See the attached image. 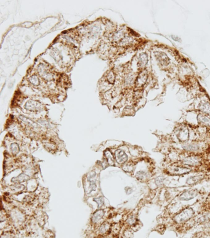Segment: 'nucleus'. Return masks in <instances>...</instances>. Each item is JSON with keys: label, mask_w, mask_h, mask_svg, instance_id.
I'll list each match as a JSON object with an SVG mask.
<instances>
[{"label": "nucleus", "mask_w": 210, "mask_h": 238, "mask_svg": "<svg viewBox=\"0 0 210 238\" xmlns=\"http://www.w3.org/2000/svg\"><path fill=\"white\" fill-rule=\"evenodd\" d=\"M110 224L108 223L105 222V223H103L101 226V227L99 228V231L101 234H105V233H108V231L110 230Z\"/></svg>", "instance_id": "21"}, {"label": "nucleus", "mask_w": 210, "mask_h": 238, "mask_svg": "<svg viewBox=\"0 0 210 238\" xmlns=\"http://www.w3.org/2000/svg\"><path fill=\"white\" fill-rule=\"evenodd\" d=\"M96 176V173L95 172H92L91 173H90L88 175V180L89 181H92V179H94Z\"/></svg>", "instance_id": "31"}, {"label": "nucleus", "mask_w": 210, "mask_h": 238, "mask_svg": "<svg viewBox=\"0 0 210 238\" xmlns=\"http://www.w3.org/2000/svg\"><path fill=\"white\" fill-rule=\"evenodd\" d=\"M199 109L200 110L203 112V113L206 114H210V103L205 100H203L202 101L199 106Z\"/></svg>", "instance_id": "12"}, {"label": "nucleus", "mask_w": 210, "mask_h": 238, "mask_svg": "<svg viewBox=\"0 0 210 238\" xmlns=\"http://www.w3.org/2000/svg\"><path fill=\"white\" fill-rule=\"evenodd\" d=\"M190 170L191 168L186 165H175L171 167L168 170V172L172 175H182L190 172Z\"/></svg>", "instance_id": "4"}, {"label": "nucleus", "mask_w": 210, "mask_h": 238, "mask_svg": "<svg viewBox=\"0 0 210 238\" xmlns=\"http://www.w3.org/2000/svg\"><path fill=\"white\" fill-rule=\"evenodd\" d=\"M25 108L30 111H38L41 108V104L36 101H29L25 105Z\"/></svg>", "instance_id": "9"}, {"label": "nucleus", "mask_w": 210, "mask_h": 238, "mask_svg": "<svg viewBox=\"0 0 210 238\" xmlns=\"http://www.w3.org/2000/svg\"><path fill=\"white\" fill-rule=\"evenodd\" d=\"M165 180H166V178L165 177H163V176L158 177L155 178V184H156V186L157 187H162L164 185Z\"/></svg>", "instance_id": "20"}, {"label": "nucleus", "mask_w": 210, "mask_h": 238, "mask_svg": "<svg viewBox=\"0 0 210 238\" xmlns=\"http://www.w3.org/2000/svg\"><path fill=\"white\" fill-rule=\"evenodd\" d=\"M50 54L51 57L56 60V62H59L62 60V56L60 52L59 51V49L57 48L53 49L51 52Z\"/></svg>", "instance_id": "15"}, {"label": "nucleus", "mask_w": 210, "mask_h": 238, "mask_svg": "<svg viewBox=\"0 0 210 238\" xmlns=\"http://www.w3.org/2000/svg\"><path fill=\"white\" fill-rule=\"evenodd\" d=\"M30 82L32 84H33L35 86H38L40 84V81L39 79L38 78V77L36 76H32L30 78Z\"/></svg>", "instance_id": "25"}, {"label": "nucleus", "mask_w": 210, "mask_h": 238, "mask_svg": "<svg viewBox=\"0 0 210 238\" xmlns=\"http://www.w3.org/2000/svg\"><path fill=\"white\" fill-rule=\"evenodd\" d=\"M29 178V177L28 175L22 173L20 174L19 177L16 178H13L12 179V181H15V182H18V183H22L25 181H27Z\"/></svg>", "instance_id": "18"}, {"label": "nucleus", "mask_w": 210, "mask_h": 238, "mask_svg": "<svg viewBox=\"0 0 210 238\" xmlns=\"http://www.w3.org/2000/svg\"><path fill=\"white\" fill-rule=\"evenodd\" d=\"M148 62V56L146 53H142L140 54L139 57V63L140 66H145Z\"/></svg>", "instance_id": "17"}, {"label": "nucleus", "mask_w": 210, "mask_h": 238, "mask_svg": "<svg viewBox=\"0 0 210 238\" xmlns=\"http://www.w3.org/2000/svg\"><path fill=\"white\" fill-rule=\"evenodd\" d=\"M177 138L180 142L186 143L189 139V130L188 128H181L177 133Z\"/></svg>", "instance_id": "7"}, {"label": "nucleus", "mask_w": 210, "mask_h": 238, "mask_svg": "<svg viewBox=\"0 0 210 238\" xmlns=\"http://www.w3.org/2000/svg\"><path fill=\"white\" fill-rule=\"evenodd\" d=\"M38 70L40 76L43 77L44 80L49 81L53 79V73L49 71L47 67H46L45 65L43 64L39 65Z\"/></svg>", "instance_id": "5"}, {"label": "nucleus", "mask_w": 210, "mask_h": 238, "mask_svg": "<svg viewBox=\"0 0 210 238\" xmlns=\"http://www.w3.org/2000/svg\"><path fill=\"white\" fill-rule=\"evenodd\" d=\"M147 79V75L145 74H141L139 76L138 80H137V82L138 84L139 85H142L144 84Z\"/></svg>", "instance_id": "26"}, {"label": "nucleus", "mask_w": 210, "mask_h": 238, "mask_svg": "<svg viewBox=\"0 0 210 238\" xmlns=\"http://www.w3.org/2000/svg\"><path fill=\"white\" fill-rule=\"evenodd\" d=\"M199 194V191L195 189L188 190L182 192L179 196V199L182 201H188L190 200L195 197H196Z\"/></svg>", "instance_id": "3"}, {"label": "nucleus", "mask_w": 210, "mask_h": 238, "mask_svg": "<svg viewBox=\"0 0 210 238\" xmlns=\"http://www.w3.org/2000/svg\"><path fill=\"white\" fill-rule=\"evenodd\" d=\"M194 214L195 211L192 207H186L177 214L174 217L173 220L177 224L184 223L190 220Z\"/></svg>", "instance_id": "1"}, {"label": "nucleus", "mask_w": 210, "mask_h": 238, "mask_svg": "<svg viewBox=\"0 0 210 238\" xmlns=\"http://www.w3.org/2000/svg\"><path fill=\"white\" fill-rule=\"evenodd\" d=\"M199 221L203 223H206L210 221V212L203 213L199 218Z\"/></svg>", "instance_id": "22"}, {"label": "nucleus", "mask_w": 210, "mask_h": 238, "mask_svg": "<svg viewBox=\"0 0 210 238\" xmlns=\"http://www.w3.org/2000/svg\"><path fill=\"white\" fill-rule=\"evenodd\" d=\"M181 163L186 166L189 167H195L201 165V158L196 156H189L184 157L181 160Z\"/></svg>", "instance_id": "2"}, {"label": "nucleus", "mask_w": 210, "mask_h": 238, "mask_svg": "<svg viewBox=\"0 0 210 238\" xmlns=\"http://www.w3.org/2000/svg\"><path fill=\"white\" fill-rule=\"evenodd\" d=\"M154 54L157 60L162 66H166L170 63L169 58L165 53L161 51H155Z\"/></svg>", "instance_id": "6"}, {"label": "nucleus", "mask_w": 210, "mask_h": 238, "mask_svg": "<svg viewBox=\"0 0 210 238\" xmlns=\"http://www.w3.org/2000/svg\"><path fill=\"white\" fill-rule=\"evenodd\" d=\"M125 191H126V193H128V191H129V194H131V193H132V189L131 188V187H126V188H125Z\"/></svg>", "instance_id": "32"}, {"label": "nucleus", "mask_w": 210, "mask_h": 238, "mask_svg": "<svg viewBox=\"0 0 210 238\" xmlns=\"http://www.w3.org/2000/svg\"><path fill=\"white\" fill-rule=\"evenodd\" d=\"M115 74L114 73L111 71L109 73H108V82L111 83V84H113L114 83L115 81Z\"/></svg>", "instance_id": "27"}, {"label": "nucleus", "mask_w": 210, "mask_h": 238, "mask_svg": "<svg viewBox=\"0 0 210 238\" xmlns=\"http://www.w3.org/2000/svg\"><path fill=\"white\" fill-rule=\"evenodd\" d=\"M203 178V176L202 175H195V176H192L188 177L186 179V183L189 186L194 185L196 183H199Z\"/></svg>", "instance_id": "11"}, {"label": "nucleus", "mask_w": 210, "mask_h": 238, "mask_svg": "<svg viewBox=\"0 0 210 238\" xmlns=\"http://www.w3.org/2000/svg\"><path fill=\"white\" fill-rule=\"evenodd\" d=\"M115 159L117 162L120 164H125L128 160V157L123 150H118L115 153Z\"/></svg>", "instance_id": "10"}, {"label": "nucleus", "mask_w": 210, "mask_h": 238, "mask_svg": "<svg viewBox=\"0 0 210 238\" xmlns=\"http://www.w3.org/2000/svg\"><path fill=\"white\" fill-rule=\"evenodd\" d=\"M182 149L187 152L195 153L199 152L200 150V146L199 144L196 143H185L182 146Z\"/></svg>", "instance_id": "8"}, {"label": "nucleus", "mask_w": 210, "mask_h": 238, "mask_svg": "<svg viewBox=\"0 0 210 238\" xmlns=\"http://www.w3.org/2000/svg\"><path fill=\"white\" fill-rule=\"evenodd\" d=\"M135 177L139 181H145L149 178V173L145 171H139L135 174Z\"/></svg>", "instance_id": "16"}, {"label": "nucleus", "mask_w": 210, "mask_h": 238, "mask_svg": "<svg viewBox=\"0 0 210 238\" xmlns=\"http://www.w3.org/2000/svg\"><path fill=\"white\" fill-rule=\"evenodd\" d=\"M135 221H136V219H135V218L134 216H131L128 219V221L127 222H128V223L129 225H133V224H134L135 223V222H136Z\"/></svg>", "instance_id": "30"}, {"label": "nucleus", "mask_w": 210, "mask_h": 238, "mask_svg": "<svg viewBox=\"0 0 210 238\" xmlns=\"http://www.w3.org/2000/svg\"><path fill=\"white\" fill-rule=\"evenodd\" d=\"M96 187H97V186H96V182L92 180V181H90V187H90V192L93 191V190H95L96 188Z\"/></svg>", "instance_id": "29"}, {"label": "nucleus", "mask_w": 210, "mask_h": 238, "mask_svg": "<svg viewBox=\"0 0 210 238\" xmlns=\"http://www.w3.org/2000/svg\"><path fill=\"white\" fill-rule=\"evenodd\" d=\"M104 215V211L103 210H98L96 212L94 213V214L92 217V221L94 223H97L99 221Z\"/></svg>", "instance_id": "14"}, {"label": "nucleus", "mask_w": 210, "mask_h": 238, "mask_svg": "<svg viewBox=\"0 0 210 238\" xmlns=\"http://www.w3.org/2000/svg\"><path fill=\"white\" fill-rule=\"evenodd\" d=\"M172 39L173 40H176V41H177V42H180V40H181V39L179 38L178 36H172Z\"/></svg>", "instance_id": "33"}, {"label": "nucleus", "mask_w": 210, "mask_h": 238, "mask_svg": "<svg viewBox=\"0 0 210 238\" xmlns=\"http://www.w3.org/2000/svg\"><path fill=\"white\" fill-rule=\"evenodd\" d=\"M123 169L126 172H132L134 170V164L131 162L128 163L123 167Z\"/></svg>", "instance_id": "23"}, {"label": "nucleus", "mask_w": 210, "mask_h": 238, "mask_svg": "<svg viewBox=\"0 0 210 238\" xmlns=\"http://www.w3.org/2000/svg\"><path fill=\"white\" fill-rule=\"evenodd\" d=\"M197 119H198V121L200 124L205 125V126L210 127V117L207 115L200 114L197 116Z\"/></svg>", "instance_id": "13"}, {"label": "nucleus", "mask_w": 210, "mask_h": 238, "mask_svg": "<svg viewBox=\"0 0 210 238\" xmlns=\"http://www.w3.org/2000/svg\"><path fill=\"white\" fill-rule=\"evenodd\" d=\"M124 39H125V33L123 31H120L116 33L114 36V40L117 42H121Z\"/></svg>", "instance_id": "19"}, {"label": "nucleus", "mask_w": 210, "mask_h": 238, "mask_svg": "<svg viewBox=\"0 0 210 238\" xmlns=\"http://www.w3.org/2000/svg\"><path fill=\"white\" fill-rule=\"evenodd\" d=\"M11 150L12 153L16 155L19 152V146L17 143H12L11 145Z\"/></svg>", "instance_id": "24"}, {"label": "nucleus", "mask_w": 210, "mask_h": 238, "mask_svg": "<svg viewBox=\"0 0 210 238\" xmlns=\"http://www.w3.org/2000/svg\"><path fill=\"white\" fill-rule=\"evenodd\" d=\"M94 200L98 204V207H99V208L101 207L104 204V199H103L102 197H98V198H94Z\"/></svg>", "instance_id": "28"}]
</instances>
